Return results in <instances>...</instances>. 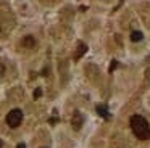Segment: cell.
Masks as SVG:
<instances>
[{
  "label": "cell",
  "mask_w": 150,
  "mask_h": 148,
  "mask_svg": "<svg viewBox=\"0 0 150 148\" xmlns=\"http://www.w3.org/2000/svg\"><path fill=\"white\" fill-rule=\"evenodd\" d=\"M116 66H118V61H113V63L110 64V73H111V71H113V69H115V68H116Z\"/></svg>",
  "instance_id": "9c48e42d"
},
{
  "label": "cell",
  "mask_w": 150,
  "mask_h": 148,
  "mask_svg": "<svg viewBox=\"0 0 150 148\" xmlns=\"http://www.w3.org/2000/svg\"><path fill=\"white\" fill-rule=\"evenodd\" d=\"M97 113H98V116H102L103 119H110V114H108V108L105 105H97Z\"/></svg>",
  "instance_id": "277c9868"
},
{
  "label": "cell",
  "mask_w": 150,
  "mask_h": 148,
  "mask_svg": "<svg viewBox=\"0 0 150 148\" xmlns=\"http://www.w3.org/2000/svg\"><path fill=\"white\" fill-rule=\"evenodd\" d=\"M129 124H131V129H132L134 135H136L137 138H140V140L150 138V125H149V122H147L145 118H142V116H139V114H134L132 118H131Z\"/></svg>",
  "instance_id": "6da1fadb"
},
{
  "label": "cell",
  "mask_w": 150,
  "mask_h": 148,
  "mask_svg": "<svg viewBox=\"0 0 150 148\" xmlns=\"http://www.w3.org/2000/svg\"><path fill=\"white\" fill-rule=\"evenodd\" d=\"M23 45H24L26 48H33L34 45H36V40H34L33 35H26V37L23 39Z\"/></svg>",
  "instance_id": "5b68a950"
},
{
  "label": "cell",
  "mask_w": 150,
  "mask_h": 148,
  "mask_svg": "<svg viewBox=\"0 0 150 148\" xmlns=\"http://www.w3.org/2000/svg\"><path fill=\"white\" fill-rule=\"evenodd\" d=\"M40 95H42V89H36L34 90V98H40Z\"/></svg>",
  "instance_id": "ba28073f"
},
{
  "label": "cell",
  "mask_w": 150,
  "mask_h": 148,
  "mask_svg": "<svg viewBox=\"0 0 150 148\" xmlns=\"http://www.w3.org/2000/svg\"><path fill=\"white\" fill-rule=\"evenodd\" d=\"M5 121H7V124L10 125V127H13V129L18 127V125L21 124V121H23V111H21V109H11L7 114Z\"/></svg>",
  "instance_id": "7a4b0ae2"
},
{
  "label": "cell",
  "mask_w": 150,
  "mask_h": 148,
  "mask_svg": "<svg viewBox=\"0 0 150 148\" xmlns=\"http://www.w3.org/2000/svg\"><path fill=\"white\" fill-rule=\"evenodd\" d=\"M82 122H84V118H82V114L79 111H76L74 114H73V119H71V125L74 130H79L82 125Z\"/></svg>",
  "instance_id": "3957f363"
},
{
  "label": "cell",
  "mask_w": 150,
  "mask_h": 148,
  "mask_svg": "<svg viewBox=\"0 0 150 148\" xmlns=\"http://www.w3.org/2000/svg\"><path fill=\"white\" fill-rule=\"evenodd\" d=\"M44 148H45V147H44Z\"/></svg>",
  "instance_id": "8fae6325"
},
{
  "label": "cell",
  "mask_w": 150,
  "mask_h": 148,
  "mask_svg": "<svg viewBox=\"0 0 150 148\" xmlns=\"http://www.w3.org/2000/svg\"><path fill=\"white\" fill-rule=\"evenodd\" d=\"M16 148H26V145H24V143H20V145H18Z\"/></svg>",
  "instance_id": "30bf717a"
},
{
  "label": "cell",
  "mask_w": 150,
  "mask_h": 148,
  "mask_svg": "<svg viewBox=\"0 0 150 148\" xmlns=\"http://www.w3.org/2000/svg\"><path fill=\"white\" fill-rule=\"evenodd\" d=\"M86 50H87V47H86L84 44H79V47H78V53H76V60H78V58H81V56H82V53H84Z\"/></svg>",
  "instance_id": "52a82bcc"
},
{
  "label": "cell",
  "mask_w": 150,
  "mask_h": 148,
  "mask_svg": "<svg viewBox=\"0 0 150 148\" xmlns=\"http://www.w3.org/2000/svg\"><path fill=\"white\" fill-rule=\"evenodd\" d=\"M142 37H144V35H142V32H140V31H132V32H131V40H132V42H140V40H142Z\"/></svg>",
  "instance_id": "8992f818"
}]
</instances>
